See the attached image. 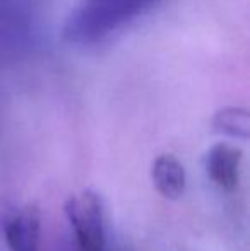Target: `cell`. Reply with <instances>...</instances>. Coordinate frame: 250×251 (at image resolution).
Here are the masks:
<instances>
[{"instance_id": "6da1fadb", "label": "cell", "mask_w": 250, "mask_h": 251, "mask_svg": "<svg viewBox=\"0 0 250 251\" xmlns=\"http://www.w3.org/2000/svg\"><path fill=\"white\" fill-rule=\"evenodd\" d=\"M161 0H77L63 23L67 43L89 47L146 16Z\"/></svg>"}, {"instance_id": "7a4b0ae2", "label": "cell", "mask_w": 250, "mask_h": 251, "mask_svg": "<svg viewBox=\"0 0 250 251\" xmlns=\"http://www.w3.org/2000/svg\"><path fill=\"white\" fill-rule=\"evenodd\" d=\"M63 212L76 239L77 251H107L101 199L93 190H83L67 199Z\"/></svg>"}, {"instance_id": "3957f363", "label": "cell", "mask_w": 250, "mask_h": 251, "mask_svg": "<svg viewBox=\"0 0 250 251\" xmlns=\"http://www.w3.org/2000/svg\"><path fill=\"white\" fill-rule=\"evenodd\" d=\"M2 229L9 251H41V212L34 203L7 212Z\"/></svg>"}, {"instance_id": "277c9868", "label": "cell", "mask_w": 250, "mask_h": 251, "mask_svg": "<svg viewBox=\"0 0 250 251\" xmlns=\"http://www.w3.org/2000/svg\"><path fill=\"white\" fill-rule=\"evenodd\" d=\"M244 152L228 142H218L206 152L204 168L209 179L223 192H235L240 181Z\"/></svg>"}, {"instance_id": "5b68a950", "label": "cell", "mask_w": 250, "mask_h": 251, "mask_svg": "<svg viewBox=\"0 0 250 251\" xmlns=\"http://www.w3.org/2000/svg\"><path fill=\"white\" fill-rule=\"evenodd\" d=\"M151 179L161 197L168 200H177L184 195L187 186L185 168L173 154H161L153 161Z\"/></svg>"}, {"instance_id": "8992f818", "label": "cell", "mask_w": 250, "mask_h": 251, "mask_svg": "<svg viewBox=\"0 0 250 251\" xmlns=\"http://www.w3.org/2000/svg\"><path fill=\"white\" fill-rule=\"evenodd\" d=\"M213 130L231 139L247 140L250 135V115L245 108L228 106L213 116Z\"/></svg>"}]
</instances>
